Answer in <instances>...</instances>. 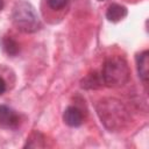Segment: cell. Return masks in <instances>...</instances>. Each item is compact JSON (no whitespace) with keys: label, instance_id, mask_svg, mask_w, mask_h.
Listing matches in <instances>:
<instances>
[{"label":"cell","instance_id":"obj_1","mask_svg":"<svg viewBox=\"0 0 149 149\" xmlns=\"http://www.w3.org/2000/svg\"><path fill=\"white\" fill-rule=\"evenodd\" d=\"M97 114L101 123L111 132L122 129L130 119L126 106L115 98H105L97 105Z\"/></svg>","mask_w":149,"mask_h":149},{"label":"cell","instance_id":"obj_2","mask_svg":"<svg viewBox=\"0 0 149 149\" xmlns=\"http://www.w3.org/2000/svg\"><path fill=\"white\" fill-rule=\"evenodd\" d=\"M130 71L128 63L120 56H113L104 63L101 78L104 85L108 87H120L129 80Z\"/></svg>","mask_w":149,"mask_h":149},{"label":"cell","instance_id":"obj_3","mask_svg":"<svg viewBox=\"0 0 149 149\" xmlns=\"http://www.w3.org/2000/svg\"><path fill=\"white\" fill-rule=\"evenodd\" d=\"M12 19L15 27L23 33H35L41 28V20L35 7L27 1H20L14 6Z\"/></svg>","mask_w":149,"mask_h":149},{"label":"cell","instance_id":"obj_4","mask_svg":"<svg viewBox=\"0 0 149 149\" xmlns=\"http://www.w3.org/2000/svg\"><path fill=\"white\" fill-rule=\"evenodd\" d=\"M20 118L14 109L6 105H0V127L14 129L19 126Z\"/></svg>","mask_w":149,"mask_h":149},{"label":"cell","instance_id":"obj_5","mask_svg":"<svg viewBox=\"0 0 149 149\" xmlns=\"http://www.w3.org/2000/svg\"><path fill=\"white\" fill-rule=\"evenodd\" d=\"M63 120L64 122L70 126V127H79L83 123V113L78 107L74 106H69L63 114Z\"/></svg>","mask_w":149,"mask_h":149},{"label":"cell","instance_id":"obj_6","mask_svg":"<svg viewBox=\"0 0 149 149\" xmlns=\"http://www.w3.org/2000/svg\"><path fill=\"white\" fill-rule=\"evenodd\" d=\"M136 65L139 77L143 83H147L149 77V52L147 50L136 56Z\"/></svg>","mask_w":149,"mask_h":149},{"label":"cell","instance_id":"obj_7","mask_svg":"<svg viewBox=\"0 0 149 149\" xmlns=\"http://www.w3.org/2000/svg\"><path fill=\"white\" fill-rule=\"evenodd\" d=\"M127 15V8L125 6L112 3L108 6L106 10V17L111 22H119Z\"/></svg>","mask_w":149,"mask_h":149},{"label":"cell","instance_id":"obj_8","mask_svg":"<svg viewBox=\"0 0 149 149\" xmlns=\"http://www.w3.org/2000/svg\"><path fill=\"white\" fill-rule=\"evenodd\" d=\"M104 86V81L101 78V74H98L97 72H92L87 74L81 80V87L86 90H95Z\"/></svg>","mask_w":149,"mask_h":149},{"label":"cell","instance_id":"obj_9","mask_svg":"<svg viewBox=\"0 0 149 149\" xmlns=\"http://www.w3.org/2000/svg\"><path fill=\"white\" fill-rule=\"evenodd\" d=\"M2 47H3L5 51L8 55H10V56L17 55V52L20 50V47H19L17 42L14 38H12L10 36H5L3 37V40H2Z\"/></svg>","mask_w":149,"mask_h":149},{"label":"cell","instance_id":"obj_10","mask_svg":"<svg viewBox=\"0 0 149 149\" xmlns=\"http://www.w3.org/2000/svg\"><path fill=\"white\" fill-rule=\"evenodd\" d=\"M40 148L44 147V137L41 133L35 132L30 135V137L27 140V143L24 144V148Z\"/></svg>","mask_w":149,"mask_h":149},{"label":"cell","instance_id":"obj_11","mask_svg":"<svg viewBox=\"0 0 149 149\" xmlns=\"http://www.w3.org/2000/svg\"><path fill=\"white\" fill-rule=\"evenodd\" d=\"M69 0H47L48 6L54 10H61L68 5Z\"/></svg>","mask_w":149,"mask_h":149},{"label":"cell","instance_id":"obj_12","mask_svg":"<svg viewBox=\"0 0 149 149\" xmlns=\"http://www.w3.org/2000/svg\"><path fill=\"white\" fill-rule=\"evenodd\" d=\"M5 91H6V83H5V80L0 77V95L3 94Z\"/></svg>","mask_w":149,"mask_h":149},{"label":"cell","instance_id":"obj_13","mask_svg":"<svg viewBox=\"0 0 149 149\" xmlns=\"http://www.w3.org/2000/svg\"><path fill=\"white\" fill-rule=\"evenodd\" d=\"M3 8V0H0V10Z\"/></svg>","mask_w":149,"mask_h":149},{"label":"cell","instance_id":"obj_14","mask_svg":"<svg viewBox=\"0 0 149 149\" xmlns=\"http://www.w3.org/2000/svg\"><path fill=\"white\" fill-rule=\"evenodd\" d=\"M99 1H104V0H99Z\"/></svg>","mask_w":149,"mask_h":149}]
</instances>
